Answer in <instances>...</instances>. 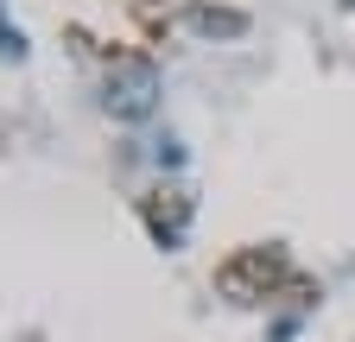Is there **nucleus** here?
<instances>
[{"label":"nucleus","instance_id":"nucleus-1","mask_svg":"<svg viewBox=\"0 0 355 342\" xmlns=\"http://www.w3.org/2000/svg\"><path fill=\"white\" fill-rule=\"evenodd\" d=\"M292 279L286 267V247L279 241H260V247H235L229 260L216 267V291L229 298V305H266V298H279Z\"/></svg>","mask_w":355,"mask_h":342},{"label":"nucleus","instance_id":"nucleus-5","mask_svg":"<svg viewBox=\"0 0 355 342\" xmlns=\"http://www.w3.org/2000/svg\"><path fill=\"white\" fill-rule=\"evenodd\" d=\"M127 13L140 19V32H146V38H165V32H171V13H165V0H127Z\"/></svg>","mask_w":355,"mask_h":342},{"label":"nucleus","instance_id":"nucleus-4","mask_svg":"<svg viewBox=\"0 0 355 342\" xmlns=\"http://www.w3.org/2000/svg\"><path fill=\"white\" fill-rule=\"evenodd\" d=\"M191 26H197V32H209V38H241V32H248V13H235V7H209V0H197V7H191Z\"/></svg>","mask_w":355,"mask_h":342},{"label":"nucleus","instance_id":"nucleus-6","mask_svg":"<svg viewBox=\"0 0 355 342\" xmlns=\"http://www.w3.org/2000/svg\"><path fill=\"white\" fill-rule=\"evenodd\" d=\"M343 7H355V0H343Z\"/></svg>","mask_w":355,"mask_h":342},{"label":"nucleus","instance_id":"nucleus-2","mask_svg":"<svg viewBox=\"0 0 355 342\" xmlns=\"http://www.w3.org/2000/svg\"><path fill=\"white\" fill-rule=\"evenodd\" d=\"M102 108L114 120H146L159 108V70H153V57L114 51L108 57V82H102Z\"/></svg>","mask_w":355,"mask_h":342},{"label":"nucleus","instance_id":"nucleus-3","mask_svg":"<svg viewBox=\"0 0 355 342\" xmlns=\"http://www.w3.org/2000/svg\"><path fill=\"white\" fill-rule=\"evenodd\" d=\"M140 222L146 235L171 253V247H184V228H191V190H178V184H159L140 197Z\"/></svg>","mask_w":355,"mask_h":342}]
</instances>
